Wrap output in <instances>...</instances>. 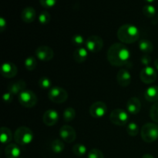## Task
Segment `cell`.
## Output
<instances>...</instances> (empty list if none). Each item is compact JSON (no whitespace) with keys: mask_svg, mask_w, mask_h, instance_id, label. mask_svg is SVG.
Masks as SVG:
<instances>
[{"mask_svg":"<svg viewBox=\"0 0 158 158\" xmlns=\"http://www.w3.org/2000/svg\"><path fill=\"white\" fill-rule=\"evenodd\" d=\"M37 59L42 62H49L52 60L54 56V52L52 49L47 46H41L37 48L35 51Z\"/></svg>","mask_w":158,"mask_h":158,"instance_id":"obj_10","label":"cell"},{"mask_svg":"<svg viewBox=\"0 0 158 158\" xmlns=\"http://www.w3.org/2000/svg\"><path fill=\"white\" fill-rule=\"evenodd\" d=\"M145 1H146L147 2H148V3H152V2H154L155 0H145Z\"/></svg>","mask_w":158,"mask_h":158,"instance_id":"obj_41","label":"cell"},{"mask_svg":"<svg viewBox=\"0 0 158 158\" xmlns=\"http://www.w3.org/2000/svg\"><path fill=\"white\" fill-rule=\"evenodd\" d=\"M131 59V52L123 43H114L107 51V60L112 66H123Z\"/></svg>","mask_w":158,"mask_h":158,"instance_id":"obj_1","label":"cell"},{"mask_svg":"<svg viewBox=\"0 0 158 158\" xmlns=\"http://www.w3.org/2000/svg\"><path fill=\"white\" fill-rule=\"evenodd\" d=\"M60 136L62 140L66 143H73L77 138L75 130L69 125H63L60 128Z\"/></svg>","mask_w":158,"mask_h":158,"instance_id":"obj_12","label":"cell"},{"mask_svg":"<svg viewBox=\"0 0 158 158\" xmlns=\"http://www.w3.org/2000/svg\"><path fill=\"white\" fill-rule=\"evenodd\" d=\"M71 41H72L73 44L77 46H82V45L85 44V42H86L83 35H74L71 39Z\"/></svg>","mask_w":158,"mask_h":158,"instance_id":"obj_34","label":"cell"},{"mask_svg":"<svg viewBox=\"0 0 158 158\" xmlns=\"http://www.w3.org/2000/svg\"><path fill=\"white\" fill-rule=\"evenodd\" d=\"M117 35L121 43L131 44L139 40L140 31L134 25L124 24L119 28Z\"/></svg>","mask_w":158,"mask_h":158,"instance_id":"obj_2","label":"cell"},{"mask_svg":"<svg viewBox=\"0 0 158 158\" xmlns=\"http://www.w3.org/2000/svg\"><path fill=\"white\" fill-rule=\"evenodd\" d=\"M127 110L131 114H137L141 110V103L137 97H131L127 103Z\"/></svg>","mask_w":158,"mask_h":158,"instance_id":"obj_17","label":"cell"},{"mask_svg":"<svg viewBox=\"0 0 158 158\" xmlns=\"http://www.w3.org/2000/svg\"><path fill=\"white\" fill-rule=\"evenodd\" d=\"M139 49L145 54H149L154 49V45L150 40H142L139 43Z\"/></svg>","mask_w":158,"mask_h":158,"instance_id":"obj_23","label":"cell"},{"mask_svg":"<svg viewBox=\"0 0 158 158\" xmlns=\"http://www.w3.org/2000/svg\"><path fill=\"white\" fill-rule=\"evenodd\" d=\"M26 86V83L23 80H19L15 82L9 83L8 86V92L12 95H19L22 92L25 90Z\"/></svg>","mask_w":158,"mask_h":158,"instance_id":"obj_15","label":"cell"},{"mask_svg":"<svg viewBox=\"0 0 158 158\" xmlns=\"http://www.w3.org/2000/svg\"><path fill=\"white\" fill-rule=\"evenodd\" d=\"M76 117V111L73 108L68 107L63 111V120L66 122H70L75 118Z\"/></svg>","mask_w":158,"mask_h":158,"instance_id":"obj_26","label":"cell"},{"mask_svg":"<svg viewBox=\"0 0 158 158\" xmlns=\"http://www.w3.org/2000/svg\"><path fill=\"white\" fill-rule=\"evenodd\" d=\"M117 83L123 87L129 86L131 83V73L125 69H120L117 74Z\"/></svg>","mask_w":158,"mask_h":158,"instance_id":"obj_16","label":"cell"},{"mask_svg":"<svg viewBox=\"0 0 158 158\" xmlns=\"http://www.w3.org/2000/svg\"><path fill=\"white\" fill-rule=\"evenodd\" d=\"M154 66H155L156 69L158 70V58L154 61Z\"/></svg>","mask_w":158,"mask_h":158,"instance_id":"obj_40","label":"cell"},{"mask_svg":"<svg viewBox=\"0 0 158 158\" xmlns=\"http://www.w3.org/2000/svg\"><path fill=\"white\" fill-rule=\"evenodd\" d=\"M50 14L47 12V11H43L39 15L38 19L40 24L42 25H46L50 22Z\"/></svg>","mask_w":158,"mask_h":158,"instance_id":"obj_30","label":"cell"},{"mask_svg":"<svg viewBox=\"0 0 158 158\" xmlns=\"http://www.w3.org/2000/svg\"><path fill=\"white\" fill-rule=\"evenodd\" d=\"M88 57V50L83 47L76 49L73 52V59L77 63H81L86 60Z\"/></svg>","mask_w":158,"mask_h":158,"instance_id":"obj_21","label":"cell"},{"mask_svg":"<svg viewBox=\"0 0 158 158\" xmlns=\"http://www.w3.org/2000/svg\"><path fill=\"white\" fill-rule=\"evenodd\" d=\"M2 98L5 103H6V104H9V103H10L13 100V95H12V94H10L9 92H7L6 93V94H4Z\"/></svg>","mask_w":158,"mask_h":158,"instance_id":"obj_37","label":"cell"},{"mask_svg":"<svg viewBox=\"0 0 158 158\" xmlns=\"http://www.w3.org/2000/svg\"><path fill=\"white\" fill-rule=\"evenodd\" d=\"M20 154V148L15 143H10L5 148V155L6 158H19Z\"/></svg>","mask_w":158,"mask_h":158,"instance_id":"obj_20","label":"cell"},{"mask_svg":"<svg viewBox=\"0 0 158 158\" xmlns=\"http://www.w3.org/2000/svg\"><path fill=\"white\" fill-rule=\"evenodd\" d=\"M14 140L16 143L22 146L28 145L33 140V133L29 127H20L17 128L14 134Z\"/></svg>","mask_w":158,"mask_h":158,"instance_id":"obj_3","label":"cell"},{"mask_svg":"<svg viewBox=\"0 0 158 158\" xmlns=\"http://www.w3.org/2000/svg\"><path fill=\"white\" fill-rule=\"evenodd\" d=\"M85 46L88 51L96 53L100 52L102 49L103 46V41L101 37L99 35H91L86 39Z\"/></svg>","mask_w":158,"mask_h":158,"instance_id":"obj_8","label":"cell"},{"mask_svg":"<svg viewBox=\"0 0 158 158\" xmlns=\"http://www.w3.org/2000/svg\"><path fill=\"white\" fill-rule=\"evenodd\" d=\"M51 149L56 154H60V153L63 152L64 150V143L62 140L56 139V140H52L51 143Z\"/></svg>","mask_w":158,"mask_h":158,"instance_id":"obj_24","label":"cell"},{"mask_svg":"<svg viewBox=\"0 0 158 158\" xmlns=\"http://www.w3.org/2000/svg\"><path fill=\"white\" fill-rule=\"evenodd\" d=\"M57 0H40V2L43 7L46 9H50L52 8L56 4Z\"/></svg>","mask_w":158,"mask_h":158,"instance_id":"obj_35","label":"cell"},{"mask_svg":"<svg viewBox=\"0 0 158 158\" xmlns=\"http://www.w3.org/2000/svg\"><path fill=\"white\" fill-rule=\"evenodd\" d=\"M0 140L2 143L6 144L12 141V134L11 132L10 129L6 127H2L1 128V135H0Z\"/></svg>","mask_w":158,"mask_h":158,"instance_id":"obj_22","label":"cell"},{"mask_svg":"<svg viewBox=\"0 0 158 158\" xmlns=\"http://www.w3.org/2000/svg\"><path fill=\"white\" fill-rule=\"evenodd\" d=\"M48 97L52 102L56 103H62L66 101L68 99V93L66 89L60 86H52L49 89Z\"/></svg>","mask_w":158,"mask_h":158,"instance_id":"obj_5","label":"cell"},{"mask_svg":"<svg viewBox=\"0 0 158 158\" xmlns=\"http://www.w3.org/2000/svg\"><path fill=\"white\" fill-rule=\"evenodd\" d=\"M17 73H18V69L14 63L11 62H6L2 65L1 74L5 78H13L17 75Z\"/></svg>","mask_w":158,"mask_h":158,"instance_id":"obj_13","label":"cell"},{"mask_svg":"<svg viewBox=\"0 0 158 158\" xmlns=\"http://www.w3.org/2000/svg\"><path fill=\"white\" fill-rule=\"evenodd\" d=\"M86 147L83 143H77L73 148V152L77 157H83L86 154Z\"/></svg>","mask_w":158,"mask_h":158,"instance_id":"obj_25","label":"cell"},{"mask_svg":"<svg viewBox=\"0 0 158 158\" xmlns=\"http://www.w3.org/2000/svg\"><path fill=\"white\" fill-rule=\"evenodd\" d=\"M6 26H7V23H6V19L3 17H1L0 18V31L4 32L5 29H6Z\"/></svg>","mask_w":158,"mask_h":158,"instance_id":"obj_38","label":"cell"},{"mask_svg":"<svg viewBox=\"0 0 158 158\" xmlns=\"http://www.w3.org/2000/svg\"><path fill=\"white\" fill-rule=\"evenodd\" d=\"M150 116L155 123H158V102L154 103V104L151 106V110H150Z\"/></svg>","mask_w":158,"mask_h":158,"instance_id":"obj_32","label":"cell"},{"mask_svg":"<svg viewBox=\"0 0 158 158\" xmlns=\"http://www.w3.org/2000/svg\"><path fill=\"white\" fill-rule=\"evenodd\" d=\"M22 19L26 23H31L36 18V12L32 7H26L23 10L21 14Z\"/></svg>","mask_w":158,"mask_h":158,"instance_id":"obj_18","label":"cell"},{"mask_svg":"<svg viewBox=\"0 0 158 158\" xmlns=\"http://www.w3.org/2000/svg\"><path fill=\"white\" fill-rule=\"evenodd\" d=\"M107 111L106 103L101 101H97L93 103L89 107V114L94 118H101Z\"/></svg>","mask_w":158,"mask_h":158,"instance_id":"obj_11","label":"cell"},{"mask_svg":"<svg viewBox=\"0 0 158 158\" xmlns=\"http://www.w3.org/2000/svg\"><path fill=\"white\" fill-rule=\"evenodd\" d=\"M59 118H60V116H59L58 112L55 110L51 109L48 110L44 113L43 116V123L46 126L52 127L58 123Z\"/></svg>","mask_w":158,"mask_h":158,"instance_id":"obj_14","label":"cell"},{"mask_svg":"<svg viewBox=\"0 0 158 158\" xmlns=\"http://www.w3.org/2000/svg\"><path fill=\"white\" fill-rule=\"evenodd\" d=\"M140 78L143 83L150 84V83H153L156 81L157 78V73L155 69L151 66H145L140 71Z\"/></svg>","mask_w":158,"mask_h":158,"instance_id":"obj_9","label":"cell"},{"mask_svg":"<svg viewBox=\"0 0 158 158\" xmlns=\"http://www.w3.org/2000/svg\"><path fill=\"white\" fill-rule=\"evenodd\" d=\"M140 61H141L142 64L144 65L145 66H148V64H150L151 62V58L148 54H145V55L142 56L140 58Z\"/></svg>","mask_w":158,"mask_h":158,"instance_id":"obj_36","label":"cell"},{"mask_svg":"<svg viewBox=\"0 0 158 158\" xmlns=\"http://www.w3.org/2000/svg\"><path fill=\"white\" fill-rule=\"evenodd\" d=\"M141 158H154L153 157L151 154H144V155Z\"/></svg>","mask_w":158,"mask_h":158,"instance_id":"obj_39","label":"cell"},{"mask_svg":"<svg viewBox=\"0 0 158 158\" xmlns=\"http://www.w3.org/2000/svg\"><path fill=\"white\" fill-rule=\"evenodd\" d=\"M142 11H143V15L146 17H148V18H152L156 15V9L152 5L148 4L144 6Z\"/></svg>","mask_w":158,"mask_h":158,"instance_id":"obj_28","label":"cell"},{"mask_svg":"<svg viewBox=\"0 0 158 158\" xmlns=\"http://www.w3.org/2000/svg\"><path fill=\"white\" fill-rule=\"evenodd\" d=\"M127 132L131 137H135L139 133V127L134 122H131L128 123L127 127Z\"/></svg>","mask_w":158,"mask_h":158,"instance_id":"obj_29","label":"cell"},{"mask_svg":"<svg viewBox=\"0 0 158 158\" xmlns=\"http://www.w3.org/2000/svg\"><path fill=\"white\" fill-rule=\"evenodd\" d=\"M24 66L27 70H34L37 66V60L33 56L27 57L24 61Z\"/></svg>","mask_w":158,"mask_h":158,"instance_id":"obj_27","label":"cell"},{"mask_svg":"<svg viewBox=\"0 0 158 158\" xmlns=\"http://www.w3.org/2000/svg\"><path fill=\"white\" fill-rule=\"evenodd\" d=\"M19 102L23 106L32 108L36 105L38 102L36 95L31 90H24L19 95Z\"/></svg>","mask_w":158,"mask_h":158,"instance_id":"obj_6","label":"cell"},{"mask_svg":"<svg viewBox=\"0 0 158 158\" xmlns=\"http://www.w3.org/2000/svg\"><path fill=\"white\" fill-rule=\"evenodd\" d=\"M39 86L42 89H49V88H52V82H51L50 79L47 78V77H41V78L39 80Z\"/></svg>","mask_w":158,"mask_h":158,"instance_id":"obj_31","label":"cell"},{"mask_svg":"<svg viewBox=\"0 0 158 158\" xmlns=\"http://www.w3.org/2000/svg\"><path fill=\"white\" fill-rule=\"evenodd\" d=\"M110 120L117 126H124L129 121V115L124 110L115 109L111 112Z\"/></svg>","mask_w":158,"mask_h":158,"instance_id":"obj_7","label":"cell"},{"mask_svg":"<svg viewBox=\"0 0 158 158\" xmlns=\"http://www.w3.org/2000/svg\"><path fill=\"white\" fill-rule=\"evenodd\" d=\"M146 100L151 103L158 102V86H151L147 88L144 92Z\"/></svg>","mask_w":158,"mask_h":158,"instance_id":"obj_19","label":"cell"},{"mask_svg":"<svg viewBox=\"0 0 158 158\" xmlns=\"http://www.w3.org/2000/svg\"><path fill=\"white\" fill-rule=\"evenodd\" d=\"M141 138L146 143H153L158 139V125L148 123L142 127L140 132Z\"/></svg>","mask_w":158,"mask_h":158,"instance_id":"obj_4","label":"cell"},{"mask_svg":"<svg viewBox=\"0 0 158 158\" xmlns=\"http://www.w3.org/2000/svg\"><path fill=\"white\" fill-rule=\"evenodd\" d=\"M87 158H104V156L101 151L97 149V148H94L88 153Z\"/></svg>","mask_w":158,"mask_h":158,"instance_id":"obj_33","label":"cell"}]
</instances>
